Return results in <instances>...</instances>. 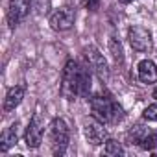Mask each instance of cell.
Segmentation results:
<instances>
[{"label": "cell", "mask_w": 157, "mask_h": 157, "mask_svg": "<svg viewBox=\"0 0 157 157\" xmlns=\"http://www.w3.org/2000/svg\"><path fill=\"white\" fill-rule=\"evenodd\" d=\"M89 107H91L93 117H96L98 120H102L105 126L118 124V122L124 118V109H122V105H120L111 94H105V93L93 94V96L89 98Z\"/></svg>", "instance_id": "7a4b0ae2"}, {"label": "cell", "mask_w": 157, "mask_h": 157, "mask_svg": "<svg viewBox=\"0 0 157 157\" xmlns=\"http://www.w3.org/2000/svg\"><path fill=\"white\" fill-rule=\"evenodd\" d=\"M43 135H44V120L41 117V113H35L32 118H30V124L26 128V133H24V140H26V146L35 150L41 146L43 142Z\"/></svg>", "instance_id": "52a82bcc"}, {"label": "cell", "mask_w": 157, "mask_h": 157, "mask_svg": "<svg viewBox=\"0 0 157 157\" xmlns=\"http://www.w3.org/2000/svg\"><path fill=\"white\" fill-rule=\"evenodd\" d=\"M137 76L142 83H155L157 82V65L151 59H142L137 65Z\"/></svg>", "instance_id": "8fae6325"}, {"label": "cell", "mask_w": 157, "mask_h": 157, "mask_svg": "<svg viewBox=\"0 0 157 157\" xmlns=\"http://www.w3.org/2000/svg\"><path fill=\"white\" fill-rule=\"evenodd\" d=\"M48 140H50V150L54 155H65L70 140V131L68 126L63 118H54L48 128Z\"/></svg>", "instance_id": "3957f363"}, {"label": "cell", "mask_w": 157, "mask_h": 157, "mask_svg": "<svg viewBox=\"0 0 157 157\" xmlns=\"http://www.w3.org/2000/svg\"><path fill=\"white\" fill-rule=\"evenodd\" d=\"M109 46H111V52H113L115 59H117V61H122V46H120V43L117 44V41L111 39V41H109Z\"/></svg>", "instance_id": "2e32d148"}, {"label": "cell", "mask_w": 157, "mask_h": 157, "mask_svg": "<svg viewBox=\"0 0 157 157\" xmlns=\"http://www.w3.org/2000/svg\"><path fill=\"white\" fill-rule=\"evenodd\" d=\"M32 10V0H10L8 6V22L11 28L19 26Z\"/></svg>", "instance_id": "9c48e42d"}, {"label": "cell", "mask_w": 157, "mask_h": 157, "mask_svg": "<svg viewBox=\"0 0 157 157\" xmlns=\"http://www.w3.org/2000/svg\"><path fill=\"white\" fill-rule=\"evenodd\" d=\"M153 98H155V100H157V87H155V89H153Z\"/></svg>", "instance_id": "d6986e66"}, {"label": "cell", "mask_w": 157, "mask_h": 157, "mask_svg": "<svg viewBox=\"0 0 157 157\" xmlns=\"http://www.w3.org/2000/svg\"><path fill=\"white\" fill-rule=\"evenodd\" d=\"M120 4H129V2H133V0H118Z\"/></svg>", "instance_id": "ac0fdd59"}, {"label": "cell", "mask_w": 157, "mask_h": 157, "mask_svg": "<svg viewBox=\"0 0 157 157\" xmlns=\"http://www.w3.org/2000/svg\"><path fill=\"white\" fill-rule=\"evenodd\" d=\"M104 153H105V155H122V153H124V148H122L120 142H117V140H113V139H107V140H105Z\"/></svg>", "instance_id": "5bb4252c"}, {"label": "cell", "mask_w": 157, "mask_h": 157, "mask_svg": "<svg viewBox=\"0 0 157 157\" xmlns=\"http://www.w3.org/2000/svg\"><path fill=\"white\" fill-rule=\"evenodd\" d=\"M128 140L142 150H153L157 146V133L144 124H135L128 131Z\"/></svg>", "instance_id": "277c9868"}, {"label": "cell", "mask_w": 157, "mask_h": 157, "mask_svg": "<svg viewBox=\"0 0 157 157\" xmlns=\"http://www.w3.org/2000/svg\"><path fill=\"white\" fill-rule=\"evenodd\" d=\"M91 91V72L85 65L68 59L63 74H61V85L59 93L67 100H76L80 96H87Z\"/></svg>", "instance_id": "6da1fadb"}, {"label": "cell", "mask_w": 157, "mask_h": 157, "mask_svg": "<svg viewBox=\"0 0 157 157\" xmlns=\"http://www.w3.org/2000/svg\"><path fill=\"white\" fill-rule=\"evenodd\" d=\"M24 94H26V87H24V85H15V87H11V89L8 91L6 98H4V111L10 113V111H13L15 107H19L21 102H22V98H24Z\"/></svg>", "instance_id": "7c38bea8"}, {"label": "cell", "mask_w": 157, "mask_h": 157, "mask_svg": "<svg viewBox=\"0 0 157 157\" xmlns=\"http://www.w3.org/2000/svg\"><path fill=\"white\" fill-rule=\"evenodd\" d=\"M17 128H19V124L15 122V124H11L4 133H2V137H0V151L2 153H6L11 146H15L17 144Z\"/></svg>", "instance_id": "4fadbf2b"}, {"label": "cell", "mask_w": 157, "mask_h": 157, "mask_svg": "<svg viewBox=\"0 0 157 157\" xmlns=\"http://www.w3.org/2000/svg\"><path fill=\"white\" fill-rule=\"evenodd\" d=\"M83 135L87 139L89 144L93 146H100L107 140V129L105 124L102 120H98L96 117H87L83 120Z\"/></svg>", "instance_id": "5b68a950"}, {"label": "cell", "mask_w": 157, "mask_h": 157, "mask_svg": "<svg viewBox=\"0 0 157 157\" xmlns=\"http://www.w3.org/2000/svg\"><path fill=\"white\" fill-rule=\"evenodd\" d=\"M98 6H100V0H85V8L89 11H96Z\"/></svg>", "instance_id": "e0dca14e"}, {"label": "cell", "mask_w": 157, "mask_h": 157, "mask_svg": "<svg viewBox=\"0 0 157 157\" xmlns=\"http://www.w3.org/2000/svg\"><path fill=\"white\" fill-rule=\"evenodd\" d=\"M83 56H85V61H87V65L102 78H107L109 76V68H107V61H105V57L94 48V46H87L85 50H83Z\"/></svg>", "instance_id": "30bf717a"}, {"label": "cell", "mask_w": 157, "mask_h": 157, "mask_svg": "<svg viewBox=\"0 0 157 157\" xmlns=\"http://www.w3.org/2000/svg\"><path fill=\"white\" fill-rule=\"evenodd\" d=\"M142 118L148 120V122H155V120H157V102L150 104V105L142 111Z\"/></svg>", "instance_id": "9a60e30c"}, {"label": "cell", "mask_w": 157, "mask_h": 157, "mask_svg": "<svg viewBox=\"0 0 157 157\" xmlns=\"http://www.w3.org/2000/svg\"><path fill=\"white\" fill-rule=\"evenodd\" d=\"M74 21H76V13L72 8H59L50 15L48 24L54 32H67L74 26Z\"/></svg>", "instance_id": "ba28073f"}, {"label": "cell", "mask_w": 157, "mask_h": 157, "mask_svg": "<svg viewBox=\"0 0 157 157\" xmlns=\"http://www.w3.org/2000/svg\"><path fill=\"white\" fill-rule=\"evenodd\" d=\"M128 39L133 50L137 52H150L153 48V39L148 28L144 26H131L128 30Z\"/></svg>", "instance_id": "8992f818"}]
</instances>
